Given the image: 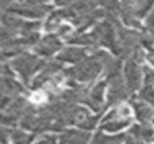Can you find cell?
Instances as JSON below:
<instances>
[{"label":"cell","mask_w":154,"mask_h":144,"mask_svg":"<svg viewBox=\"0 0 154 144\" xmlns=\"http://www.w3.org/2000/svg\"><path fill=\"white\" fill-rule=\"evenodd\" d=\"M103 59L101 51H96L95 54L87 57L82 62L75 65L70 69L64 70V75L69 81H80V82H89L99 75L103 69Z\"/></svg>","instance_id":"1"},{"label":"cell","mask_w":154,"mask_h":144,"mask_svg":"<svg viewBox=\"0 0 154 144\" xmlns=\"http://www.w3.org/2000/svg\"><path fill=\"white\" fill-rule=\"evenodd\" d=\"M43 65H45V62L41 61L37 55L30 53H23L22 55L12 59L10 66L20 75L24 84H29L31 77L35 74V72L43 67Z\"/></svg>","instance_id":"2"},{"label":"cell","mask_w":154,"mask_h":144,"mask_svg":"<svg viewBox=\"0 0 154 144\" xmlns=\"http://www.w3.org/2000/svg\"><path fill=\"white\" fill-rule=\"evenodd\" d=\"M50 10H51L50 5L43 4L42 1H37V0H27V1H22V3H11L7 8V11L10 13L23 15L26 18H31V19L42 18Z\"/></svg>","instance_id":"3"},{"label":"cell","mask_w":154,"mask_h":144,"mask_svg":"<svg viewBox=\"0 0 154 144\" xmlns=\"http://www.w3.org/2000/svg\"><path fill=\"white\" fill-rule=\"evenodd\" d=\"M31 108H32V105L27 100H24L23 97L14 98L4 109V113H3V124L10 125V127L15 125L18 123L20 124L22 119L29 113V110Z\"/></svg>","instance_id":"4"},{"label":"cell","mask_w":154,"mask_h":144,"mask_svg":"<svg viewBox=\"0 0 154 144\" xmlns=\"http://www.w3.org/2000/svg\"><path fill=\"white\" fill-rule=\"evenodd\" d=\"M97 46H106L114 50L118 45L116 38V26L112 22H100L91 32Z\"/></svg>","instance_id":"5"},{"label":"cell","mask_w":154,"mask_h":144,"mask_svg":"<svg viewBox=\"0 0 154 144\" xmlns=\"http://www.w3.org/2000/svg\"><path fill=\"white\" fill-rule=\"evenodd\" d=\"M108 82V96H107V105H116L122 102L128 96V90L125 84V75L116 74L107 77Z\"/></svg>","instance_id":"6"},{"label":"cell","mask_w":154,"mask_h":144,"mask_svg":"<svg viewBox=\"0 0 154 144\" xmlns=\"http://www.w3.org/2000/svg\"><path fill=\"white\" fill-rule=\"evenodd\" d=\"M24 88L14 80V74L11 72V66L3 67V78H2V94L3 97H8V98H18L24 93Z\"/></svg>","instance_id":"7"},{"label":"cell","mask_w":154,"mask_h":144,"mask_svg":"<svg viewBox=\"0 0 154 144\" xmlns=\"http://www.w3.org/2000/svg\"><path fill=\"white\" fill-rule=\"evenodd\" d=\"M143 77V69L138 66L134 61H127L125 65V84L128 93H134L141 86V80Z\"/></svg>","instance_id":"8"},{"label":"cell","mask_w":154,"mask_h":144,"mask_svg":"<svg viewBox=\"0 0 154 144\" xmlns=\"http://www.w3.org/2000/svg\"><path fill=\"white\" fill-rule=\"evenodd\" d=\"M62 47V42L60 40V38L57 35H46L43 39H41L38 42V45L34 47L35 54L41 57H51L54 53L60 50Z\"/></svg>","instance_id":"9"},{"label":"cell","mask_w":154,"mask_h":144,"mask_svg":"<svg viewBox=\"0 0 154 144\" xmlns=\"http://www.w3.org/2000/svg\"><path fill=\"white\" fill-rule=\"evenodd\" d=\"M104 92H106V82L96 84L89 90L84 104L87 105V107H89L92 110H95V112L101 110L103 102H104Z\"/></svg>","instance_id":"10"},{"label":"cell","mask_w":154,"mask_h":144,"mask_svg":"<svg viewBox=\"0 0 154 144\" xmlns=\"http://www.w3.org/2000/svg\"><path fill=\"white\" fill-rule=\"evenodd\" d=\"M104 15H106L104 10H95V11H91V12L75 16L72 19V23L77 27V32H82L85 28H88L93 23H96L100 18H103Z\"/></svg>","instance_id":"11"},{"label":"cell","mask_w":154,"mask_h":144,"mask_svg":"<svg viewBox=\"0 0 154 144\" xmlns=\"http://www.w3.org/2000/svg\"><path fill=\"white\" fill-rule=\"evenodd\" d=\"M88 51L85 48L80 47H66L61 51V54L58 55L60 62H66V63H80L87 58Z\"/></svg>","instance_id":"12"},{"label":"cell","mask_w":154,"mask_h":144,"mask_svg":"<svg viewBox=\"0 0 154 144\" xmlns=\"http://www.w3.org/2000/svg\"><path fill=\"white\" fill-rule=\"evenodd\" d=\"M131 107L135 112L137 119L142 124H146L147 121H150L154 117V108L142 100H131Z\"/></svg>","instance_id":"13"},{"label":"cell","mask_w":154,"mask_h":144,"mask_svg":"<svg viewBox=\"0 0 154 144\" xmlns=\"http://www.w3.org/2000/svg\"><path fill=\"white\" fill-rule=\"evenodd\" d=\"M130 135L135 139L142 140V142H152L154 140V129L147 124H137L133 125L130 129Z\"/></svg>","instance_id":"14"},{"label":"cell","mask_w":154,"mask_h":144,"mask_svg":"<svg viewBox=\"0 0 154 144\" xmlns=\"http://www.w3.org/2000/svg\"><path fill=\"white\" fill-rule=\"evenodd\" d=\"M131 124V119H119V117H111L107 115V117L104 119V124L101 128L106 129L108 132H116L120 129H125L126 127H128Z\"/></svg>","instance_id":"15"},{"label":"cell","mask_w":154,"mask_h":144,"mask_svg":"<svg viewBox=\"0 0 154 144\" xmlns=\"http://www.w3.org/2000/svg\"><path fill=\"white\" fill-rule=\"evenodd\" d=\"M126 135H115V136H108L103 132H97L91 140V144H125Z\"/></svg>","instance_id":"16"},{"label":"cell","mask_w":154,"mask_h":144,"mask_svg":"<svg viewBox=\"0 0 154 144\" xmlns=\"http://www.w3.org/2000/svg\"><path fill=\"white\" fill-rule=\"evenodd\" d=\"M37 134H27L20 129H12L10 132V139L14 144H31Z\"/></svg>","instance_id":"17"},{"label":"cell","mask_w":154,"mask_h":144,"mask_svg":"<svg viewBox=\"0 0 154 144\" xmlns=\"http://www.w3.org/2000/svg\"><path fill=\"white\" fill-rule=\"evenodd\" d=\"M139 100L145 101L146 104L154 107V88L153 86H145L143 89H141V93H139Z\"/></svg>","instance_id":"18"},{"label":"cell","mask_w":154,"mask_h":144,"mask_svg":"<svg viewBox=\"0 0 154 144\" xmlns=\"http://www.w3.org/2000/svg\"><path fill=\"white\" fill-rule=\"evenodd\" d=\"M145 32L154 40V10L152 11V13H150L146 19V31Z\"/></svg>","instance_id":"19"},{"label":"cell","mask_w":154,"mask_h":144,"mask_svg":"<svg viewBox=\"0 0 154 144\" xmlns=\"http://www.w3.org/2000/svg\"><path fill=\"white\" fill-rule=\"evenodd\" d=\"M143 80L147 86L154 85V69H150L147 66L143 67Z\"/></svg>","instance_id":"20"},{"label":"cell","mask_w":154,"mask_h":144,"mask_svg":"<svg viewBox=\"0 0 154 144\" xmlns=\"http://www.w3.org/2000/svg\"><path fill=\"white\" fill-rule=\"evenodd\" d=\"M56 31L58 32V35H61V37H66V39L70 37V35H73L72 34V30H70V27L68 26V24H61V26H60Z\"/></svg>","instance_id":"21"},{"label":"cell","mask_w":154,"mask_h":144,"mask_svg":"<svg viewBox=\"0 0 154 144\" xmlns=\"http://www.w3.org/2000/svg\"><path fill=\"white\" fill-rule=\"evenodd\" d=\"M125 144H146V143L142 142V140L135 139V137L131 136V135H128V136L126 137V142H125Z\"/></svg>","instance_id":"22"},{"label":"cell","mask_w":154,"mask_h":144,"mask_svg":"<svg viewBox=\"0 0 154 144\" xmlns=\"http://www.w3.org/2000/svg\"><path fill=\"white\" fill-rule=\"evenodd\" d=\"M147 59H149V61H150V63L154 65V50H150L149 55H147Z\"/></svg>","instance_id":"23"},{"label":"cell","mask_w":154,"mask_h":144,"mask_svg":"<svg viewBox=\"0 0 154 144\" xmlns=\"http://www.w3.org/2000/svg\"><path fill=\"white\" fill-rule=\"evenodd\" d=\"M2 144H8V142H7V135H5V132H4V135H3V140H2Z\"/></svg>","instance_id":"24"}]
</instances>
